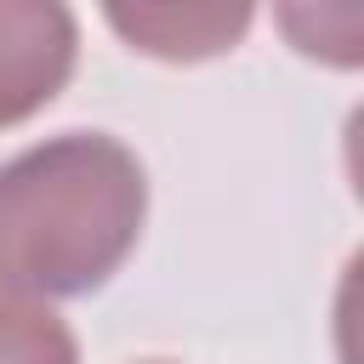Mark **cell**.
<instances>
[{"label": "cell", "instance_id": "obj_1", "mask_svg": "<svg viewBox=\"0 0 364 364\" xmlns=\"http://www.w3.org/2000/svg\"><path fill=\"white\" fill-rule=\"evenodd\" d=\"M148 216L142 159L108 131H68L0 165V290L51 301L108 284Z\"/></svg>", "mask_w": 364, "mask_h": 364}, {"label": "cell", "instance_id": "obj_3", "mask_svg": "<svg viewBox=\"0 0 364 364\" xmlns=\"http://www.w3.org/2000/svg\"><path fill=\"white\" fill-rule=\"evenodd\" d=\"M250 6H108V28L142 51V57H159V63H205V57H222L245 40L250 28Z\"/></svg>", "mask_w": 364, "mask_h": 364}, {"label": "cell", "instance_id": "obj_2", "mask_svg": "<svg viewBox=\"0 0 364 364\" xmlns=\"http://www.w3.org/2000/svg\"><path fill=\"white\" fill-rule=\"evenodd\" d=\"M80 28L57 0H0V131L40 114L74 74Z\"/></svg>", "mask_w": 364, "mask_h": 364}, {"label": "cell", "instance_id": "obj_5", "mask_svg": "<svg viewBox=\"0 0 364 364\" xmlns=\"http://www.w3.org/2000/svg\"><path fill=\"white\" fill-rule=\"evenodd\" d=\"M279 28L290 34V46L301 57L336 63V68H358L364 63V11L358 6H284Z\"/></svg>", "mask_w": 364, "mask_h": 364}, {"label": "cell", "instance_id": "obj_4", "mask_svg": "<svg viewBox=\"0 0 364 364\" xmlns=\"http://www.w3.org/2000/svg\"><path fill=\"white\" fill-rule=\"evenodd\" d=\"M0 364H80V347L46 301L0 290Z\"/></svg>", "mask_w": 364, "mask_h": 364}]
</instances>
